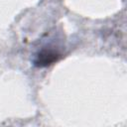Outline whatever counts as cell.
Listing matches in <instances>:
<instances>
[{
	"label": "cell",
	"mask_w": 127,
	"mask_h": 127,
	"mask_svg": "<svg viewBox=\"0 0 127 127\" xmlns=\"http://www.w3.org/2000/svg\"><path fill=\"white\" fill-rule=\"evenodd\" d=\"M61 58L62 55L58 51L53 49H43L39 51L38 54L35 56L33 64L35 66L38 67H46L56 64L58 61L61 60Z\"/></svg>",
	"instance_id": "1"
}]
</instances>
